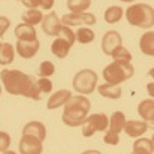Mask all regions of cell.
<instances>
[{
	"instance_id": "15",
	"label": "cell",
	"mask_w": 154,
	"mask_h": 154,
	"mask_svg": "<svg viewBox=\"0 0 154 154\" xmlns=\"http://www.w3.org/2000/svg\"><path fill=\"white\" fill-rule=\"evenodd\" d=\"M147 130H148V124L145 121H139V120L126 121V126H124V132L130 138H139V136L145 135Z\"/></svg>"
},
{
	"instance_id": "27",
	"label": "cell",
	"mask_w": 154,
	"mask_h": 154,
	"mask_svg": "<svg viewBox=\"0 0 154 154\" xmlns=\"http://www.w3.org/2000/svg\"><path fill=\"white\" fill-rule=\"evenodd\" d=\"M54 72H55V66H54V63L50 61V60H45V61H42L41 63V66H39V76L41 78H50L51 75H54Z\"/></svg>"
},
{
	"instance_id": "30",
	"label": "cell",
	"mask_w": 154,
	"mask_h": 154,
	"mask_svg": "<svg viewBox=\"0 0 154 154\" xmlns=\"http://www.w3.org/2000/svg\"><path fill=\"white\" fill-rule=\"evenodd\" d=\"M36 84H38L41 93H51L52 91V82L48 78H39L36 81Z\"/></svg>"
},
{
	"instance_id": "28",
	"label": "cell",
	"mask_w": 154,
	"mask_h": 154,
	"mask_svg": "<svg viewBox=\"0 0 154 154\" xmlns=\"http://www.w3.org/2000/svg\"><path fill=\"white\" fill-rule=\"evenodd\" d=\"M111 57L114 58V60H124V61H132V52L129 51L127 48H124L123 45L121 47H118V48H115L114 52L111 54Z\"/></svg>"
},
{
	"instance_id": "26",
	"label": "cell",
	"mask_w": 154,
	"mask_h": 154,
	"mask_svg": "<svg viewBox=\"0 0 154 154\" xmlns=\"http://www.w3.org/2000/svg\"><path fill=\"white\" fill-rule=\"evenodd\" d=\"M91 6V0H67L70 12H85Z\"/></svg>"
},
{
	"instance_id": "33",
	"label": "cell",
	"mask_w": 154,
	"mask_h": 154,
	"mask_svg": "<svg viewBox=\"0 0 154 154\" xmlns=\"http://www.w3.org/2000/svg\"><path fill=\"white\" fill-rule=\"evenodd\" d=\"M21 2L29 9H38V8H41V2L42 0H21Z\"/></svg>"
},
{
	"instance_id": "14",
	"label": "cell",
	"mask_w": 154,
	"mask_h": 154,
	"mask_svg": "<svg viewBox=\"0 0 154 154\" xmlns=\"http://www.w3.org/2000/svg\"><path fill=\"white\" fill-rule=\"evenodd\" d=\"M23 136H33L44 142L47 138V127L41 121H29L23 129Z\"/></svg>"
},
{
	"instance_id": "13",
	"label": "cell",
	"mask_w": 154,
	"mask_h": 154,
	"mask_svg": "<svg viewBox=\"0 0 154 154\" xmlns=\"http://www.w3.org/2000/svg\"><path fill=\"white\" fill-rule=\"evenodd\" d=\"M138 114L148 124V129L151 127L154 130V99H145L138 105Z\"/></svg>"
},
{
	"instance_id": "29",
	"label": "cell",
	"mask_w": 154,
	"mask_h": 154,
	"mask_svg": "<svg viewBox=\"0 0 154 154\" xmlns=\"http://www.w3.org/2000/svg\"><path fill=\"white\" fill-rule=\"evenodd\" d=\"M103 142L108 144V145H118V142H120V133H115V132H112V130L108 129V132L103 136Z\"/></svg>"
},
{
	"instance_id": "24",
	"label": "cell",
	"mask_w": 154,
	"mask_h": 154,
	"mask_svg": "<svg viewBox=\"0 0 154 154\" xmlns=\"http://www.w3.org/2000/svg\"><path fill=\"white\" fill-rule=\"evenodd\" d=\"M44 20V15L39 9H27L24 14H23V21L26 24H30V26H36L39 23H42Z\"/></svg>"
},
{
	"instance_id": "7",
	"label": "cell",
	"mask_w": 154,
	"mask_h": 154,
	"mask_svg": "<svg viewBox=\"0 0 154 154\" xmlns=\"http://www.w3.org/2000/svg\"><path fill=\"white\" fill-rule=\"evenodd\" d=\"M106 129H109V118L102 112L93 114L88 115L85 123L82 124V136L90 138L96 132H105Z\"/></svg>"
},
{
	"instance_id": "2",
	"label": "cell",
	"mask_w": 154,
	"mask_h": 154,
	"mask_svg": "<svg viewBox=\"0 0 154 154\" xmlns=\"http://www.w3.org/2000/svg\"><path fill=\"white\" fill-rule=\"evenodd\" d=\"M90 108H91V103L85 96H82V94L72 96V99L64 105L61 120L69 127L82 126L88 117L87 114L90 112Z\"/></svg>"
},
{
	"instance_id": "4",
	"label": "cell",
	"mask_w": 154,
	"mask_h": 154,
	"mask_svg": "<svg viewBox=\"0 0 154 154\" xmlns=\"http://www.w3.org/2000/svg\"><path fill=\"white\" fill-rule=\"evenodd\" d=\"M105 82L108 84H114V85H120L121 82L130 79L135 75V67L132 66L130 61H124V60H114L112 63H109L102 72Z\"/></svg>"
},
{
	"instance_id": "9",
	"label": "cell",
	"mask_w": 154,
	"mask_h": 154,
	"mask_svg": "<svg viewBox=\"0 0 154 154\" xmlns=\"http://www.w3.org/2000/svg\"><path fill=\"white\" fill-rule=\"evenodd\" d=\"M41 24H42V30H44V33H45L47 36H55V38L60 35V30H61V27H63L61 20H60L58 15H57L55 12H52V11L44 17V20H42Z\"/></svg>"
},
{
	"instance_id": "31",
	"label": "cell",
	"mask_w": 154,
	"mask_h": 154,
	"mask_svg": "<svg viewBox=\"0 0 154 154\" xmlns=\"http://www.w3.org/2000/svg\"><path fill=\"white\" fill-rule=\"evenodd\" d=\"M11 135L6 132H0V153H5L11 147Z\"/></svg>"
},
{
	"instance_id": "22",
	"label": "cell",
	"mask_w": 154,
	"mask_h": 154,
	"mask_svg": "<svg viewBox=\"0 0 154 154\" xmlns=\"http://www.w3.org/2000/svg\"><path fill=\"white\" fill-rule=\"evenodd\" d=\"M103 17L108 24H117L123 18V9H121V6H109L105 11Z\"/></svg>"
},
{
	"instance_id": "8",
	"label": "cell",
	"mask_w": 154,
	"mask_h": 154,
	"mask_svg": "<svg viewBox=\"0 0 154 154\" xmlns=\"http://www.w3.org/2000/svg\"><path fill=\"white\" fill-rule=\"evenodd\" d=\"M60 20H61V24L67 26V27H72V26H93L97 21L96 15L88 14V12H70V14L63 15Z\"/></svg>"
},
{
	"instance_id": "41",
	"label": "cell",
	"mask_w": 154,
	"mask_h": 154,
	"mask_svg": "<svg viewBox=\"0 0 154 154\" xmlns=\"http://www.w3.org/2000/svg\"><path fill=\"white\" fill-rule=\"evenodd\" d=\"M2 91H3V90H2V85H0V94H2Z\"/></svg>"
},
{
	"instance_id": "1",
	"label": "cell",
	"mask_w": 154,
	"mask_h": 154,
	"mask_svg": "<svg viewBox=\"0 0 154 154\" xmlns=\"http://www.w3.org/2000/svg\"><path fill=\"white\" fill-rule=\"evenodd\" d=\"M3 88L12 96H24L33 100H41V90L33 76L18 69H3L0 72Z\"/></svg>"
},
{
	"instance_id": "3",
	"label": "cell",
	"mask_w": 154,
	"mask_h": 154,
	"mask_svg": "<svg viewBox=\"0 0 154 154\" xmlns=\"http://www.w3.org/2000/svg\"><path fill=\"white\" fill-rule=\"evenodd\" d=\"M126 20L133 27L148 30L154 27V8L147 3H135L127 8Z\"/></svg>"
},
{
	"instance_id": "6",
	"label": "cell",
	"mask_w": 154,
	"mask_h": 154,
	"mask_svg": "<svg viewBox=\"0 0 154 154\" xmlns=\"http://www.w3.org/2000/svg\"><path fill=\"white\" fill-rule=\"evenodd\" d=\"M73 90L79 94H91L97 85V73L91 69H82L73 76Z\"/></svg>"
},
{
	"instance_id": "38",
	"label": "cell",
	"mask_w": 154,
	"mask_h": 154,
	"mask_svg": "<svg viewBox=\"0 0 154 154\" xmlns=\"http://www.w3.org/2000/svg\"><path fill=\"white\" fill-rule=\"evenodd\" d=\"M3 154H17V153H15V151H11V150H6Z\"/></svg>"
},
{
	"instance_id": "32",
	"label": "cell",
	"mask_w": 154,
	"mask_h": 154,
	"mask_svg": "<svg viewBox=\"0 0 154 154\" xmlns=\"http://www.w3.org/2000/svg\"><path fill=\"white\" fill-rule=\"evenodd\" d=\"M9 26H11V20L6 18V17H3V15H0V38L6 33V30L9 29Z\"/></svg>"
},
{
	"instance_id": "12",
	"label": "cell",
	"mask_w": 154,
	"mask_h": 154,
	"mask_svg": "<svg viewBox=\"0 0 154 154\" xmlns=\"http://www.w3.org/2000/svg\"><path fill=\"white\" fill-rule=\"evenodd\" d=\"M121 42H123L121 35H120L117 30H109V32H106V33L103 35V38H102V51H103V54L111 55L115 48L121 47Z\"/></svg>"
},
{
	"instance_id": "10",
	"label": "cell",
	"mask_w": 154,
	"mask_h": 154,
	"mask_svg": "<svg viewBox=\"0 0 154 154\" xmlns=\"http://www.w3.org/2000/svg\"><path fill=\"white\" fill-rule=\"evenodd\" d=\"M20 154H42V141L33 136H23L18 144Z\"/></svg>"
},
{
	"instance_id": "36",
	"label": "cell",
	"mask_w": 154,
	"mask_h": 154,
	"mask_svg": "<svg viewBox=\"0 0 154 154\" xmlns=\"http://www.w3.org/2000/svg\"><path fill=\"white\" fill-rule=\"evenodd\" d=\"M81 154H102V153L97 151V150H87V151H82Z\"/></svg>"
},
{
	"instance_id": "16",
	"label": "cell",
	"mask_w": 154,
	"mask_h": 154,
	"mask_svg": "<svg viewBox=\"0 0 154 154\" xmlns=\"http://www.w3.org/2000/svg\"><path fill=\"white\" fill-rule=\"evenodd\" d=\"M70 99H72V93H70V90H58V91H55L51 97L48 99V102H47V108H48L50 111L57 109V108H60V106L66 105Z\"/></svg>"
},
{
	"instance_id": "18",
	"label": "cell",
	"mask_w": 154,
	"mask_h": 154,
	"mask_svg": "<svg viewBox=\"0 0 154 154\" xmlns=\"http://www.w3.org/2000/svg\"><path fill=\"white\" fill-rule=\"evenodd\" d=\"M97 91L102 97H106V99H112V100H117L121 97L123 94V90L120 85H114V84H108L105 82L102 85L97 87Z\"/></svg>"
},
{
	"instance_id": "17",
	"label": "cell",
	"mask_w": 154,
	"mask_h": 154,
	"mask_svg": "<svg viewBox=\"0 0 154 154\" xmlns=\"http://www.w3.org/2000/svg\"><path fill=\"white\" fill-rule=\"evenodd\" d=\"M15 36L18 41H35L38 39V35H36V30L33 26L30 24H26V23H21L15 27Z\"/></svg>"
},
{
	"instance_id": "35",
	"label": "cell",
	"mask_w": 154,
	"mask_h": 154,
	"mask_svg": "<svg viewBox=\"0 0 154 154\" xmlns=\"http://www.w3.org/2000/svg\"><path fill=\"white\" fill-rule=\"evenodd\" d=\"M147 91H148L150 97L154 99V82H148V84H147Z\"/></svg>"
},
{
	"instance_id": "39",
	"label": "cell",
	"mask_w": 154,
	"mask_h": 154,
	"mask_svg": "<svg viewBox=\"0 0 154 154\" xmlns=\"http://www.w3.org/2000/svg\"><path fill=\"white\" fill-rule=\"evenodd\" d=\"M120 2H124V3H129V2H135V0H120Z\"/></svg>"
},
{
	"instance_id": "25",
	"label": "cell",
	"mask_w": 154,
	"mask_h": 154,
	"mask_svg": "<svg viewBox=\"0 0 154 154\" xmlns=\"http://www.w3.org/2000/svg\"><path fill=\"white\" fill-rule=\"evenodd\" d=\"M75 36H76V41H78L79 44H90V42H93L94 38H96L94 32H93L91 29H88V27H81L79 30H76Z\"/></svg>"
},
{
	"instance_id": "43",
	"label": "cell",
	"mask_w": 154,
	"mask_h": 154,
	"mask_svg": "<svg viewBox=\"0 0 154 154\" xmlns=\"http://www.w3.org/2000/svg\"><path fill=\"white\" fill-rule=\"evenodd\" d=\"M17 2H21V0H17Z\"/></svg>"
},
{
	"instance_id": "21",
	"label": "cell",
	"mask_w": 154,
	"mask_h": 154,
	"mask_svg": "<svg viewBox=\"0 0 154 154\" xmlns=\"http://www.w3.org/2000/svg\"><path fill=\"white\" fill-rule=\"evenodd\" d=\"M133 151L138 154H153L154 153V145L151 139L147 138H138L133 142Z\"/></svg>"
},
{
	"instance_id": "42",
	"label": "cell",
	"mask_w": 154,
	"mask_h": 154,
	"mask_svg": "<svg viewBox=\"0 0 154 154\" xmlns=\"http://www.w3.org/2000/svg\"><path fill=\"white\" fill-rule=\"evenodd\" d=\"M132 154H138V153H135V151H133V153H132Z\"/></svg>"
},
{
	"instance_id": "34",
	"label": "cell",
	"mask_w": 154,
	"mask_h": 154,
	"mask_svg": "<svg viewBox=\"0 0 154 154\" xmlns=\"http://www.w3.org/2000/svg\"><path fill=\"white\" fill-rule=\"evenodd\" d=\"M52 6H54V0H42L41 2V8L45 11H51Z\"/></svg>"
},
{
	"instance_id": "23",
	"label": "cell",
	"mask_w": 154,
	"mask_h": 154,
	"mask_svg": "<svg viewBox=\"0 0 154 154\" xmlns=\"http://www.w3.org/2000/svg\"><path fill=\"white\" fill-rule=\"evenodd\" d=\"M14 58H15L14 47L11 44H2V47H0V64L8 66L14 61Z\"/></svg>"
},
{
	"instance_id": "40",
	"label": "cell",
	"mask_w": 154,
	"mask_h": 154,
	"mask_svg": "<svg viewBox=\"0 0 154 154\" xmlns=\"http://www.w3.org/2000/svg\"><path fill=\"white\" fill-rule=\"evenodd\" d=\"M151 142H153V145H154V135L151 136Z\"/></svg>"
},
{
	"instance_id": "19",
	"label": "cell",
	"mask_w": 154,
	"mask_h": 154,
	"mask_svg": "<svg viewBox=\"0 0 154 154\" xmlns=\"http://www.w3.org/2000/svg\"><path fill=\"white\" fill-rule=\"evenodd\" d=\"M139 50L142 54L148 55V57H154V32L148 30L145 32L141 39H139Z\"/></svg>"
},
{
	"instance_id": "37",
	"label": "cell",
	"mask_w": 154,
	"mask_h": 154,
	"mask_svg": "<svg viewBox=\"0 0 154 154\" xmlns=\"http://www.w3.org/2000/svg\"><path fill=\"white\" fill-rule=\"evenodd\" d=\"M148 76H150V78H153V79H154V67H153V69H150V70H148Z\"/></svg>"
},
{
	"instance_id": "5",
	"label": "cell",
	"mask_w": 154,
	"mask_h": 154,
	"mask_svg": "<svg viewBox=\"0 0 154 154\" xmlns=\"http://www.w3.org/2000/svg\"><path fill=\"white\" fill-rule=\"evenodd\" d=\"M75 41H76V36H75L73 30H70V27H67V26H63L60 30V35L51 44V52L57 58H66L70 48L73 47Z\"/></svg>"
},
{
	"instance_id": "20",
	"label": "cell",
	"mask_w": 154,
	"mask_h": 154,
	"mask_svg": "<svg viewBox=\"0 0 154 154\" xmlns=\"http://www.w3.org/2000/svg\"><path fill=\"white\" fill-rule=\"evenodd\" d=\"M124 126H126V115H124V112L115 111L111 115V118H109V130H112L115 133H120L121 130H124Z\"/></svg>"
},
{
	"instance_id": "44",
	"label": "cell",
	"mask_w": 154,
	"mask_h": 154,
	"mask_svg": "<svg viewBox=\"0 0 154 154\" xmlns=\"http://www.w3.org/2000/svg\"><path fill=\"white\" fill-rule=\"evenodd\" d=\"M0 47H2V42H0Z\"/></svg>"
},
{
	"instance_id": "11",
	"label": "cell",
	"mask_w": 154,
	"mask_h": 154,
	"mask_svg": "<svg viewBox=\"0 0 154 154\" xmlns=\"http://www.w3.org/2000/svg\"><path fill=\"white\" fill-rule=\"evenodd\" d=\"M15 48H17V54L21 58L29 60V58H33L38 54L39 48H41V42H39V39H35V41H18Z\"/></svg>"
}]
</instances>
